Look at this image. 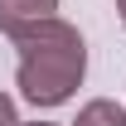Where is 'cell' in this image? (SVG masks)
<instances>
[{"label":"cell","mask_w":126,"mask_h":126,"mask_svg":"<svg viewBox=\"0 0 126 126\" xmlns=\"http://www.w3.org/2000/svg\"><path fill=\"white\" fill-rule=\"evenodd\" d=\"M19 48V97L34 102V107H63L68 97L82 87V73H87V44H82L78 24L68 19H44L15 39Z\"/></svg>","instance_id":"1"},{"label":"cell","mask_w":126,"mask_h":126,"mask_svg":"<svg viewBox=\"0 0 126 126\" xmlns=\"http://www.w3.org/2000/svg\"><path fill=\"white\" fill-rule=\"evenodd\" d=\"M53 15H58V0H0V34L19 39L24 29H34Z\"/></svg>","instance_id":"2"},{"label":"cell","mask_w":126,"mask_h":126,"mask_svg":"<svg viewBox=\"0 0 126 126\" xmlns=\"http://www.w3.org/2000/svg\"><path fill=\"white\" fill-rule=\"evenodd\" d=\"M68 126H126V107L111 102V97H92L78 111V121H68Z\"/></svg>","instance_id":"3"},{"label":"cell","mask_w":126,"mask_h":126,"mask_svg":"<svg viewBox=\"0 0 126 126\" xmlns=\"http://www.w3.org/2000/svg\"><path fill=\"white\" fill-rule=\"evenodd\" d=\"M0 126H19V111H15V97L0 92Z\"/></svg>","instance_id":"4"},{"label":"cell","mask_w":126,"mask_h":126,"mask_svg":"<svg viewBox=\"0 0 126 126\" xmlns=\"http://www.w3.org/2000/svg\"><path fill=\"white\" fill-rule=\"evenodd\" d=\"M116 15H121V24H126V0H116Z\"/></svg>","instance_id":"5"},{"label":"cell","mask_w":126,"mask_h":126,"mask_svg":"<svg viewBox=\"0 0 126 126\" xmlns=\"http://www.w3.org/2000/svg\"><path fill=\"white\" fill-rule=\"evenodd\" d=\"M19 126H58V121H19Z\"/></svg>","instance_id":"6"}]
</instances>
